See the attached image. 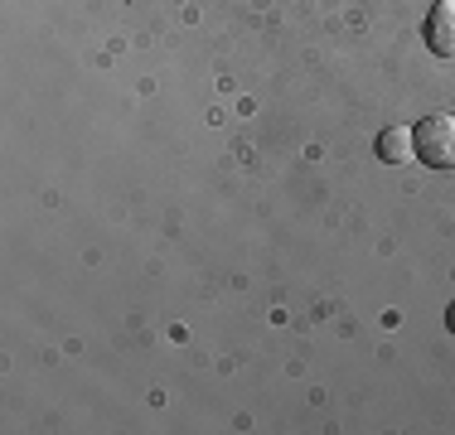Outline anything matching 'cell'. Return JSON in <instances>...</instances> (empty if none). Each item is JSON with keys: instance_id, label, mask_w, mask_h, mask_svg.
<instances>
[{"instance_id": "6da1fadb", "label": "cell", "mask_w": 455, "mask_h": 435, "mask_svg": "<svg viewBox=\"0 0 455 435\" xmlns=\"http://www.w3.org/2000/svg\"><path fill=\"white\" fill-rule=\"evenodd\" d=\"M411 160L431 170H455V116H427L411 130Z\"/></svg>"}, {"instance_id": "7a4b0ae2", "label": "cell", "mask_w": 455, "mask_h": 435, "mask_svg": "<svg viewBox=\"0 0 455 435\" xmlns=\"http://www.w3.org/2000/svg\"><path fill=\"white\" fill-rule=\"evenodd\" d=\"M427 49L436 59H455V0H441L427 15Z\"/></svg>"}, {"instance_id": "3957f363", "label": "cell", "mask_w": 455, "mask_h": 435, "mask_svg": "<svg viewBox=\"0 0 455 435\" xmlns=\"http://www.w3.org/2000/svg\"><path fill=\"white\" fill-rule=\"evenodd\" d=\"M378 155H383L387 165H403V160H411V130L407 126H387L383 136H378Z\"/></svg>"}, {"instance_id": "277c9868", "label": "cell", "mask_w": 455, "mask_h": 435, "mask_svg": "<svg viewBox=\"0 0 455 435\" xmlns=\"http://www.w3.org/2000/svg\"><path fill=\"white\" fill-rule=\"evenodd\" d=\"M446 329L455 334V304H451V310H446Z\"/></svg>"}]
</instances>
